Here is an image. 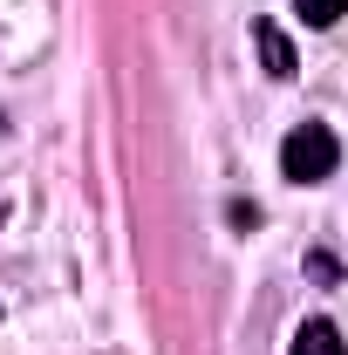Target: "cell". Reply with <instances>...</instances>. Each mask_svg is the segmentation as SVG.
Instances as JSON below:
<instances>
[{"label": "cell", "mask_w": 348, "mask_h": 355, "mask_svg": "<svg viewBox=\"0 0 348 355\" xmlns=\"http://www.w3.org/2000/svg\"><path fill=\"white\" fill-rule=\"evenodd\" d=\"M253 42H260V62H266V76H273V83H287V76L301 69V62H294V42H287L273 21H253Z\"/></svg>", "instance_id": "obj_2"}, {"label": "cell", "mask_w": 348, "mask_h": 355, "mask_svg": "<svg viewBox=\"0 0 348 355\" xmlns=\"http://www.w3.org/2000/svg\"><path fill=\"white\" fill-rule=\"evenodd\" d=\"M342 164V144L328 123H301V130L280 137V178H294V184H321V178H335Z\"/></svg>", "instance_id": "obj_1"}, {"label": "cell", "mask_w": 348, "mask_h": 355, "mask_svg": "<svg viewBox=\"0 0 348 355\" xmlns=\"http://www.w3.org/2000/svg\"><path fill=\"white\" fill-rule=\"evenodd\" d=\"M287 355H348V342H342L335 321H301V335H294Z\"/></svg>", "instance_id": "obj_3"}, {"label": "cell", "mask_w": 348, "mask_h": 355, "mask_svg": "<svg viewBox=\"0 0 348 355\" xmlns=\"http://www.w3.org/2000/svg\"><path fill=\"white\" fill-rule=\"evenodd\" d=\"M225 219H232V225H260V212H253L246 198H232V205H225Z\"/></svg>", "instance_id": "obj_5"}, {"label": "cell", "mask_w": 348, "mask_h": 355, "mask_svg": "<svg viewBox=\"0 0 348 355\" xmlns=\"http://www.w3.org/2000/svg\"><path fill=\"white\" fill-rule=\"evenodd\" d=\"M294 7H301L307 28H335V21L348 14V0H294Z\"/></svg>", "instance_id": "obj_4"}]
</instances>
